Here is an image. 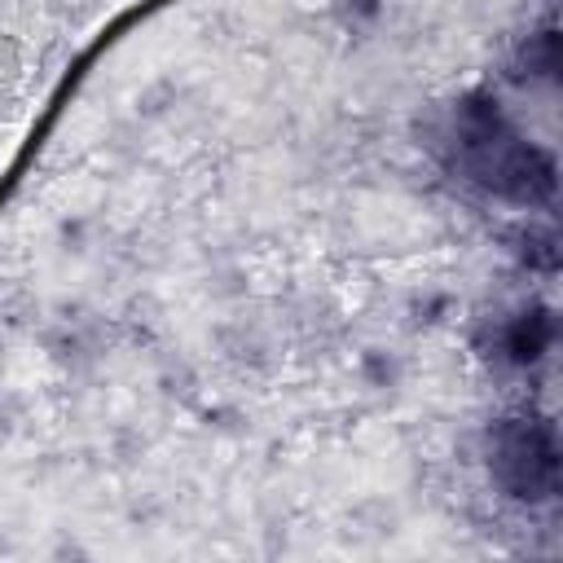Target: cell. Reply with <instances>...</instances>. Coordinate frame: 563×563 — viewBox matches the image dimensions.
I'll use <instances>...</instances> for the list:
<instances>
[{
  "instance_id": "6da1fadb",
  "label": "cell",
  "mask_w": 563,
  "mask_h": 563,
  "mask_svg": "<svg viewBox=\"0 0 563 563\" xmlns=\"http://www.w3.org/2000/svg\"><path fill=\"white\" fill-rule=\"evenodd\" d=\"M493 466L515 497H545L554 488V444L532 422H510L497 431Z\"/></svg>"
}]
</instances>
